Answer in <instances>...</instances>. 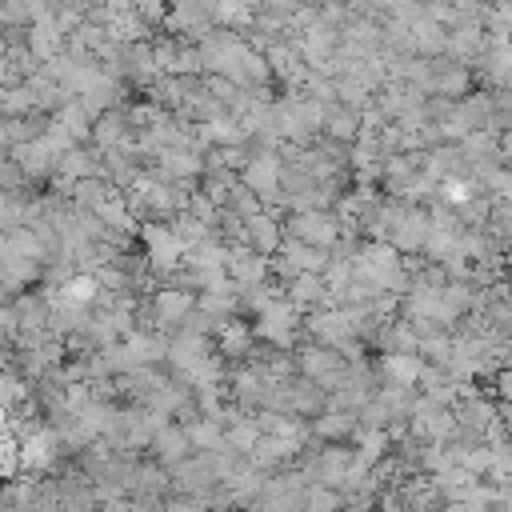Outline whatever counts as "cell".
<instances>
[{
	"instance_id": "obj_1",
	"label": "cell",
	"mask_w": 512,
	"mask_h": 512,
	"mask_svg": "<svg viewBox=\"0 0 512 512\" xmlns=\"http://www.w3.org/2000/svg\"><path fill=\"white\" fill-rule=\"evenodd\" d=\"M284 232L312 244V248H336L344 240V220L336 216V208H304V212H288L284 216Z\"/></svg>"
},
{
	"instance_id": "obj_2",
	"label": "cell",
	"mask_w": 512,
	"mask_h": 512,
	"mask_svg": "<svg viewBox=\"0 0 512 512\" xmlns=\"http://www.w3.org/2000/svg\"><path fill=\"white\" fill-rule=\"evenodd\" d=\"M248 36L244 32H232V28H212L204 40H200V52H204V72H216V76H232L236 64L248 56Z\"/></svg>"
},
{
	"instance_id": "obj_3",
	"label": "cell",
	"mask_w": 512,
	"mask_h": 512,
	"mask_svg": "<svg viewBox=\"0 0 512 512\" xmlns=\"http://www.w3.org/2000/svg\"><path fill=\"white\" fill-rule=\"evenodd\" d=\"M432 212L424 208V204H408V200H400V216H396V228H392V248H400L404 256H424V248H428V240H432Z\"/></svg>"
},
{
	"instance_id": "obj_4",
	"label": "cell",
	"mask_w": 512,
	"mask_h": 512,
	"mask_svg": "<svg viewBox=\"0 0 512 512\" xmlns=\"http://www.w3.org/2000/svg\"><path fill=\"white\" fill-rule=\"evenodd\" d=\"M480 88V76L472 64H460L452 56L432 60V96H448V100H464Z\"/></svg>"
},
{
	"instance_id": "obj_5",
	"label": "cell",
	"mask_w": 512,
	"mask_h": 512,
	"mask_svg": "<svg viewBox=\"0 0 512 512\" xmlns=\"http://www.w3.org/2000/svg\"><path fill=\"white\" fill-rule=\"evenodd\" d=\"M224 268H228V276H232L236 288H260V284L272 280V260L260 256V252L248 248V244L228 248V264H224Z\"/></svg>"
},
{
	"instance_id": "obj_6",
	"label": "cell",
	"mask_w": 512,
	"mask_h": 512,
	"mask_svg": "<svg viewBox=\"0 0 512 512\" xmlns=\"http://www.w3.org/2000/svg\"><path fill=\"white\" fill-rule=\"evenodd\" d=\"M92 144H96L100 152L132 148V144H136V128H132L124 104H120V108H108L104 116H96V124H92Z\"/></svg>"
},
{
	"instance_id": "obj_7",
	"label": "cell",
	"mask_w": 512,
	"mask_h": 512,
	"mask_svg": "<svg viewBox=\"0 0 512 512\" xmlns=\"http://www.w3.org/2000/svg\"><path fill=\"white\" fill-rule=\"evenodd\" d=\"M192 452H196V448H192V440H188V432H184L180 420H168V424L152 436V444H148V456H152L156 464H164V468H180Z\"/></svg>"
},
{
	"instance_id": "obj_8",
	"label": "cell",
	"mask_w": 512,
	"mask_h": 512,
	"mask_svg": "<svg viewBox=\"0 0 512 512\" xmlns=\"http://www.w3.org/2000/svg\"><path fill=\"white\" fill-rule=\"evenodd\" d=\"M372 368H376V380L380 384L416 388L420 384V372H424V356L420 352H380Z\"/></svg>"
},
{
	"instance_id": "obj_9",
	"label": "cell",
	"mask_w": 512,
	"mask_h": 512,
	"mask_svg": "<svg viewBox=\"0 0 512 512\" xmlns=\"http://www.w3.org/2000/svg\"><path fill=\"white\" fill-rule=\"evenodd\" d=\"M476 76H480V84H484L488 92L512 88V40H508V44H496V40H492V48L476 60Z\"/></svg>"
},
{
	"instance_id": "obj_10",
	"label": "cell",
	"mask_w": 512,
	"mask_h": 512,
	"mask_svg": "<svg viewBox=\"0 0 512 512\" xmlns=\"http://www.w3.org/2000/svg\"><path fill=\"white\" fill-rule=\"evenodd\" d=\"M360 432V416L356 412H340V408H324L320 416H312V436L324 444H352Z\"/></svg>"
},
{
	"instance_id": "obj_11",
	"label": "cell",
	"mask_w": 512,
	"mask_h": 512,
	"mask_svg": "<svg viewBox=\"0 0 512 512\" xmlns=\"http://www.w3.org/2000/svg\"><path fill=\"white\" fill-rule=\"evenodd\" d=\"M284 220L276 216V212H256L252 220H248V248H256L260 256H276L280 248H284Z\"/></svg>"
},
{
	"instance_id": "obj_12",
	"label": "cell",
	"mask_w": 512,
	"mask_h": 512,
	"mask_svg": "<svg viewBox=\"0 0 512 512\" xmlns=\"http://www.w3.org/2000/svg\"><path fill=\"white\" fill-rule=\"evenodd\" d=\"M284 296L300 308V312H312V308H324L328 304V280L324 272H300L284 284Z\"/></svg>"
},
{
	"instance_id": "obj_13",
	"label": "cell",
	"mask_w": 512,
	"mask_h": 512,
	"mask_svg": "<svg viewBox=\"0 0 512 512\" xmlns=\"http://www.w3.org/2000/svg\"><path fill=\"white\" fill-rule=\"evenodd\" d=\"M324 136L328 140H336V144H356L360 136H364V112H356V108H348V104H328V120H324Z\"/></svg>"
},
{
	"instance_id": "obj_14",
	"label": "cell",
	"mask_w": 512,
	"mask_h": 512,
	"mask_svg": "<svg viewBox=\"0 0 512 512\" xmlns=\"http://www.w3.org/2000/svg\"><path fill=\"white\" fill-rule=\"evenodd\" d=\"M212 16H216V28H232V32H248L256 24V8H248L244 0H216Z\"/></svg>"
},
{
	"instance_id": "obj_15",
	"label": "cell",
	"mask_w": 512,
	"mask_h": 512,
	"mask_svg": "<svg viewBox=\"0 0 512 512\" xmlns=\"http://www.w3.org/2000/svg\"><path fill=\"white\" fill-rule=\"evenodd\" d=\"M308 512H344V492L332 484H308Z\"/></svg>"
},
{
	"instance_id": "obj_16",
	"label": "cell",
	"mask_w": 512,
	"mask_h": 512,
	"mask_svg": "<svg viewBox=\"0 0 512 512\" xmlns=\"http://www.w3.org/2000/svg\"><path fill=\"white\" fill-rule=\"evenodd\" d=\"M228 208H232V212H240L244 220H252L256 212H264V200H260L244 180H236V184H232V196H228Z\"/></svg>"
},
{
	"instance_id": "obj_17",
	"label": "cell",
	"mask_w": 512,
	"mask_h": 512,
	"mask_svg": "<svg viewBox=\"0 0 512 512\" xmlns=\"http://www.w3.org/2000/svg\"><path fill=\"white\" fill-rule=\"evenodd\" d=\"M132 8H136V16H140L148 28H164V20H168V12H172V0H132Z\"/></svg>"
},
{
	"instance_id": "obj_18",
	"label": "cell",
	"mask_w": 512,
	"mask_h": 512,
	"mask_svg": "<svg viewBox=\"0 0 512 512\" xmlns=\"http://www.w3.org/2000/svg\"><path fill=\"white\" fill-rule=\"evenodd\" d=\"M492 396L500 404H512V364H504L496 376H492Z\"/></svg>"
},
{
	"instance_id": "obj_19",
	"label": "cell",
	"mask_w": 512,
	"mask_h": 512,
	"mask_svg": "<svg viewBox=\"0 0 512 512\" xmlns=\"http://www.w3.org/2000/svg\"><path fill=\"white\" fill-rule=\"evenodd\" d=\"M500 152H504V164H512V128L500 132Z\"/></svg>"
},
{
	"instance_id": "obj_20",
	"label": "cell",
	"mask_w": 512,
	"mask_h": 512,
	"mask_svg": "<svg viewBox=\"0 0 512 512\" xmlns=\"http://www.w3.org/2000/svg\"><path fill=\"white\" fill-rule=\"evenodd\" d=\"M504 364H512V332L504 336Z\"/></svg>"
}]
</instances>
